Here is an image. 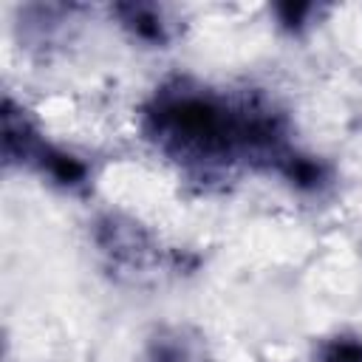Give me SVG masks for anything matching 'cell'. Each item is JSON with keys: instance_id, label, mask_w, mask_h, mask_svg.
I'll use <instances>...</instances> for the list:
<instances>
[{"instance_id": "1", "label": "cell", "mask_w": 362, "mask_h": 362, "mask_svg": "<svg viewBox=\"0 0 362 362\" xmlns=\"http://www.w3.org/2000/svg\"><path fill=\"white\" fill-rule=\"evenodd\" d=\"M150 136L184 161H232L240 156L272 158L277 167L288 156L283 150V127L272 110L238 107L204 90H167L147 110Z\"/></svg>"}, {"instance_id": "2", "label": "cell", "mask_w": 362, "mask_h": 362, "mask_svg": "<svg viewBox=\"0 0 362 362\" xmlns=\"http://www.w3.org/2000/svg\"><path fill=\"white\" fill-rule=\"evenodd\" d=\"M116 14L122 20V25L141 42H150V45H164L167 37H170V25L164 23L161 11L156 6H147V3H124V6H116Z\"/></svg>"}, {"instance_id": "3", "label": "cell", "mask_w": 362, "mask_h": 362, "mask_svg": "<svg viewBox=\"0 0 362 362\" xmlns=\"http://www.w3.org/2000/svg\"><path fill=\"white\" fill-rule=\"evenodd\" d=\"M144 362H201V354L195 339H189L184 331H170L150 342Z\"/></svg>"}, {"instance_id": "4", "label": "cell", "mask_w": 362, "mask_h": 362, "mask_svg": "<svg viewBox=\"0 0 362 362\" xmlns=\"http://www.w3.org/2000/svg\"><path fill=\"white\" fill-rule=\"evenodd\" d=\"M37 167H40L42 173H48V178H54V181L62 184V187H76V184H82L85 175H88V167H85L76 156H71V153H65V150H57V147H51V144H48V150L42 153V158H40Z\"/></svg>"}, {"instance_id": "5", "label": "cell", "mask_w": 362, "mask_h": 362, "mask_svg": "<svg viewBox=\"0 0 362 362\" xmlns=\"http://www.w3.org/2000/svg\"><path fill=\"white\" fill-rule=\"evenodd\" d=\"M277 170H280L294 187H300V189H320V187L325 184V178H328L325 167H322L317 158L300 156V153H288V156L280 161Z\"/></svg>"}, {"instance_id": "6", "label": "cell", "mask_w": 362, "mask_h": 362, "mask_svg": "<svg viewBox=\"0 0 362 362\" xmlns=\"http://www.w3.org/2000/svg\"><path fill=\"white\" fill-rule=\"evenodd\" d=\"M322 362H362V339L339 337L325 345Z\"/></svg>"}, {"instance_id": "7", "label": "cell", "mask_w": 362, "mask_h": 362, "mask_svg": "<svg viewBox=\"0 0 362 362\" xmlns=\"http://www.w3.org/2000/svg\"><path fill=\"white\" fill-rule=\"evenodd\" d=\"M277 14H280V23H283V25L300 28L303 20L311 14V6H308V3H286V6H277Z\"/></svg>"}]
</instances>
